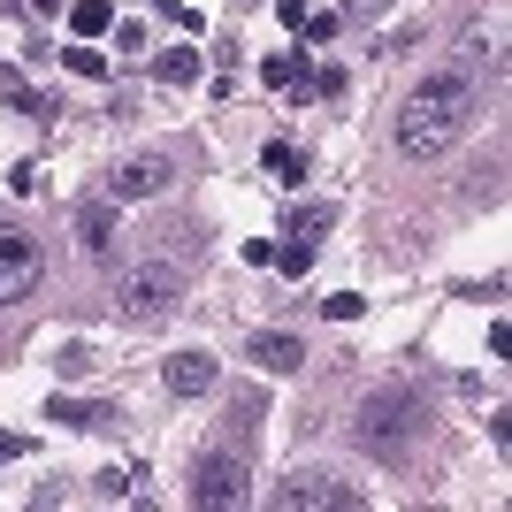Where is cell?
<instances>
[{
  "mask_svg": "<svg viewBox=\"0 0 512 512\" xmlns=\"http://www.w3.org/2000/svg\"><path fill=\"white\" fill-rule=\"evenodd\" d=\"M260 85H276V92H299V100H306V92H314V77H306V69L291 62V54H268V62H260Z\"/></svg>",
  "mask_w": 512,
  "mask_h": 512,
  "instance_id": "cell-13",
  "label": "cell"
},
{
  "mask_svg": "<svg viewBox=\"0 0 512 512\" xmlns=\"http://www.w3.org/2000/svg\"><path fill=\"white\" fill-rule=\"evenodd\" d=\"M31 451V436H0V459H23Z\"/></svg>",
  "mask_w": 512,
  "mask_h": 512,
  "instance_id": "cell-24",
  "label": "cell"
},
{
  "mask_svg": "<svg viewBox=\"0 0 512 512\" xmlns=\"http://www.w3.org/2000/svg\"><path fill=\"white\" fill-rule=\"evenodd\" d=\"M0 100H8V107H23V115H62V107H46V100H39V92L23 85L16 69H0Z\"/></svg>",
  "mask_w": 512,
  "mask_h": 512,
  "instance_id": "cell-16",
  "label": "cell"
},
{
  "mask_svg": "<svg viewBox=\"0 0 512 512\" xmlns=\"http://www.w3.org/2000/svg\"><path fill=\"white\" fill-rule=\"evenodd\" d=\"M474 115H482L474 77L444 69V77H428V85L398 107V146H406V153H444V146H459V138H467Z\"/></svg>",
  "mask_w": 512,
  "mask_h": 512,
  "instance_id": "cell-1",
  "label": "cell"
},
{
  "mask_svg": "<svg viewBox=\"0 0 512 512\" xmlns=\"http://www.w3.org/2000/svg\"><path fill=\"white\" fill-rule=\"evenodd\" d=\"M192 505L222 512V505H245V451H207L192 467Z\"/></svg>",
  "mask_w": 512,
  "mask_h": 512,
  "instance_id": "cell-4",
  "label": "cell"
},
{
  "mask_svg": "<svg viewBox=\"0 0 512 512\" xmlns=\"http://www.w3.org/2000/svg\"><path fill=\"white\" fill-rule=\"evenodd\" d=\"M169 161H161V153H130V161H123V169H115V176H107V199H115V207H123V199H161V192H169Z\"/></svg>",
  "mask_w": 512,
  "mask_h": 512,
  "instance_id": "cell-6",
  "label": "cell"
},
{
  "mask_svg": "<svg viewBox=\"0 0 512 512\" xmlns=\"http://www.w3.org/2000/svg\"><path fill=\"white\" fill-rule=\"evenodd\" d=\"M62 62H69V69H77V77H107V54H92V46H85V39L69 46Z\"/></svg>",
  "mask_w": 512,
  "mask_h": 512,
  "instance_id": "cell-18",
  "label": "cell"
},
{
  "mask_svg": "<svg viewBox=\"0 0 512 512\" xmlns=\"http://www.w3.org/2000/svg\"><path fill=\"white\" fill-rule=\"evenodd\" d=\"M62 375H69V383H77V375H92V352H85V344H62Z\"/></svg>",
  "mask_w": 512,
  "mask_h": 512,
  "instance_id": "cell-20",
  "label": "cell"
},
{
  "mask_svg": "<svg viewBox=\"0 0 512 512\" xmlns=\"http://www.w3.org/2000/svg\"><path fill=\"white\" fill-rule=\"evenodd\" d=\"M276 268H283V276H306V268H314V253H306V245H276Z\"/></svg>",
  "mask_w": 512,
  "mask_h": 512,
  "instance_id": "cell-19",
  "label": "cell"
},
{
  "mask_svg": "<svg viewBox=\"0 0 512 512\" xmlns=\"http://www.w3.org/2000/svg\"><path fill=\"white\" fill-rule=\"evenodd\" d=\"M153 77H161V85H192L199 54H192V46H169V54H153Z\"/></svg>",
  "mask_w": 512,
  "mask_h": 512,
  "instance_id": "cell-15",
  "label": "cell"
},
{
  "mask_svg": "<svg viewBox=\"0 0 512 512\" xmlns=\"http://www.w3.org/2000/svg\"><path fill=\"white\" fill-rule=\"evenodd\" d=\"M276 505H283V512H299V505L344 512V505H360V490H352V482H337V474H291V482L276 490Z\"/></svg>",
  "mask_w": 512,
  "mask_h": 512,
  "instance_id": "cell-7",
  "label": "cell"
},
{
  "mask_svg": "<svg viewBox=\"0 0 512 512\" xmlns=\"http://www.w3.org/2000/svg\"><path fill=\"white\" fill-rule=\"evenodd\" d=\"M428 428V406L413 383H383L360 398V421H352V436H360V451H375V459H406L413 444H421Z\"/></svg>",
  "mask_w": 512,
  "mask_h": 512,
  "instance_id": "cell-2",
  "label": "cell"
},
{
  "mask_svg": "<svg viewBox=\"0 0 512 512\" xmlns=\"http://www.w3.org/2000/svg\"><path fill=\"white\" fill-rule=\"evenodd\" d=\"M276 16L291 23V31H299V23H306V0H276Z\"/></svg>",
  "mask_w": 512,
  "mask_h": 512,
  "instance_id": "cell-23",
  "label": "cell"
},
{
  "mask_svg": "<svg viewBox=\"0 0 512 512\" xmlns=\"http://www.w3.org/2000/svg\"><path fill=\"white\" fill-rule=\"evenodd\" d=\"M306 39H337V16H329V8H306Z\"/></svg>",
  "mask_w": 512,
  "mask_h": 512,
  "instance_id": "cell-21",
  "label": "cell"
},
{
  "mask_svg": "<svg viewBox=\"0 0 512 512\" xmlns=\"http://www.w3.org/2000/svg\"><path fill=\"white\" fill-rule=\"evenodd\" d=\"M46 276V253H39V237L16 230V222H0V306L8 299H31Z\"/></svg>",
  "mask_w": 512,
  "mask_h": 512,
  "instance_id": "cell-3",
  "label": "cell"
},
{
  "mask_svg": "<svg viewBox=\"0 0 512 512\" xmlns=\"http://www.w3.org/2000/svg\"><path fill=\"white\" fill-rule=\"evenodd\" d=\"M260 161H268V176L299 184V146H291V138H268V153H260Z\"/></svg>",
  "mask_w": 512,
  "mask_h": 512,
  "instance_id": "cell-17",
  "label": "cell"
},
{
  "mask_svg": "<svg viewBox=\"0 0 512 512\" xmlns=\"http://www.w3.org/2000/svg\"><path fill=\"white\" fill-rule=\"evenodd\" d=\"M77 245H85L92 260H107V245H115V199H85V207H77Z\"/></svg>",
  "mask_w": 512,
  "mask_h": 512,
  "instance_id": "cell-10",
  "label": "cell"
},
{
  "mask_svg": "<svg viewBox=\"0 0 512 512\" xmlns=\"http://www.w3.org/2000/svg\"><path fill=\"white\" fill-rule=\"evenodd\" d=\"M352 8H360V16H367V8H383V0H352Z\"/></svg>",
  "mask_w": 512,
  "mask_h": 512,
  "instance_id": "cell-25",
  "label": "cell"
},
{
  "mask_svg": "<svg viewBox=\"0 0 512 512\" xmlns=\"http://www.w3.org/2000/svg\"><path fill=\"white\" fill-rule=\"evenodd\" d=\"M107 23H115V0H69V31L77 39H100Z\"/></svg>",
  "mask_w": 512,
  "mask_h": 512,
  "instance_id": "cell-14",
  "label": "cell"
},
{
  "mask_svg": "<svg viewBox=\"0 0 512 512\" xmlns=\"http://www.w3.org/2000/svg\"><path fill=\"white\" fill-rule=\"evenodd\" d=\"M153 8H161V16H176L184 31H199V8H176V0H153Z\"/></svg>",
  "mask_w": 512,
  "mask_h": 512,
  "instance_id": "cell-22",
  "label": "cell"
},
{
  "mask_svg": "<svg viewBox=\"0 0 512 512\" xmlns=\"http://www.w3.org/2000/svg\"><path fill=\"white\" fill-rule=\"evenodd\" d=\"M46 421H62V428H115L123 421V406H85V398H46Z\"/></svg>",
  "mask_w": 512,
  "mask_h": 512,
  "instance_id": "cell-11",
  "label": "cell"
},
{
  "mask_svg": "<svg viewBox=\"0 0 512 512\" xmlns=\"http://www.w3.org/2000/svg\"><path fill=\"white\" fill-rule=\"evenodd\" d=\"M245 360H260L268 375H299V367H306V344L291 337V329H253V337H245Z\"/></svg>",
  "mask_w": 512,
  "mask_h": 512,
  "instance_id": "cell-8",
  "label": "cell"
},
{
  "mask_svg": "<svg viewBox=\"0 0 512 512\" xmlns=\"http://www.w3.org/2000/svg\"><path fill=\"white\" fill-rule=\"evenodd\" d=\"M161 383H169V398H207V390L222 383V367H214V352H176V360L161 367Z\"/></svg>",
  "mask_w": 512,
  "mask_h": 512,
  "instance_id": "cell-9",
  "label": "cell"
},
{
  "mask_svg": "<svg viewBox=\"0 0 512 512\" xmlns=\"http://www.w3.org/2000/svg\"><path fill=\"white\" fill-rule=\"evenodd\" d=\"M115 306H123L130 321H161L176 306V276H169V268H138V276H123Z\"/></svg>",
  "mask_w": 512,
  "mask_h": 512,
  "instance_id": "cell-5",
  "label": "cell"
},
{
  "mask_svg": "<svg viewBox=\"0 0 512 512\" xmlns=\"http://www.w3.org/2000/svg\"><path fill=\"white\" fill-rule=\"evenodd\" d=\"M329 230H337V199H306V207L291 214V230H283V237L314 253V245H321V237H329Z\"/></svg>",
  "mask_w": 512,
  "mask_h": 512,
  "instance_id": "cell-12",
  "label": "cell"
}]
</instances>
